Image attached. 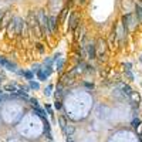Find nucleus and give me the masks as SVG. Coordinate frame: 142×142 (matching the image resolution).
Masks as SVG:
<instances>
[{
    "label": "nucleus",
    "mask_w": 142,
    "mask_h": 142,
    "mask_svg": "<svg viewBox=\"0 0 142 142\" xmlns=\"http://www.w3.org/2000/svg\"><path fill=\"white\" fill-rule=\"evenodd\" d=\"M80 26V17H78V13H71L70 20H68V27L70 30H75Z\"/></svg>",
    "instance_id": "1"
},
{
    "label": "nucleus",
    "mask_w": 142,
    "mask_h": 142,
    "mask_svg": "<svg viewBox=\"0 0 142 142\" xmlns=\"http://www.w3.org/2000/svg\"><path fill=\"white\" fill-rule=\"evenodd\" d=\"M104 51H105V41L102 38L98 40V50H97V56L99 57V60H104Z\"/></svg>",
    "instance_id": "2"
},
{
    "label": "nucleus",
    "mask_w": 142,
    "mask_h": 142,
    "mask_svg": "<svg viewBox=\"0 0 142 142\" xmlns=\"http://www.w3.org/2000/svg\"><path fill=\"white\" fill-rule=\"evenodd\" d=\"M47 26H48V33H53L57 27V22H56V17L53 16H48L47 19Z\"/></svg>",
    "instance_id": "3"
},
{
    "label": "nucleus",
    "mask_w": 142,
    "mask_h": 142,
    "mask_svg": "<svg viewBox=\"0 0 142 142\" xmlns=\"http://www.w3.org/2000/svg\"><path fill=\"white\" fill-rule=\"evenodd\" d=\"M87 51H88V57L90 58H94L97 56V50H95V46L92 43H90L88 46H87Z\"/></svg>",
    "instance_id": "4"
},
{
    "label": "nucleus",
    "mask_w": 142,
    "mask_h": 142,
    "mask_svg": "<svg viewBox=\"0 0 142 142\" xmlns=\"http://www.w3.org/2000/svg\"><path fill=\"white\" fill-rule=\"evenodd\" d=\"M4 90L6 91H9V92H19V88H17L16 85H13V84H7V85H4Z\"/></svg>",
    "instance_id": "5"
},
{
    "label": "nucleus",
    "mask_w": 142,
    "mask_h": 142,
    "mask_svg": "<svg viewBox=\"0 0 142 142\" xmlns=\"http://www.w3.org/2000/svg\"><path fill=\"white\" fill-rule=\"evenodd\" d=\"M20 74H22L24 78H27L29 81H31V80H33V75H34V72H33V71H24V72H20Z\"/></svg>",
    "instance_id": "6"
},
{
    "label": "nucleus",
    "mask_w": 142,
    "mask_h": 142,
    "mask_svg": "<svg viewBox=\"0 0 142 142\" xmlns=\"http://www.w3.org/2000/svg\"><path fill=\"white\" fill-rule=\"evenodd\" d=\"M4 68H6V70H9V71H13V72L16 71V65H14V64H11L10 61H6Z\"/></svg>",
    "instance_id": "7"
},
{
    "label": "nucleus",
    "mask_w": 142,
    "mask_h": 142,
    "mask_svg": "<svg viewBox=\"0 0 142 142\" xmlns=\"http://www.w3.org/2000/svg\"><path fill=\"white\" fill-rule=\"evenodd\" d=\"M36 74H37V77H38L40 81H46L47 80V74L44 71H36Z\"/></svg>",
    "instance_id": "8"
},
{
    "label": "nucleus",
    "mask_w": 142,
    "mask_h": 142,
    "mask_svg": "<svg viewBox=\"0 0 142 142\" xmlns=\"http://www.w3.org/2000/svg\"><path fill=\"white\" fill-rule=\"evenodd\" d=\"M135 13H137L138 22H142V9L139 7V6H137V9H135Z\"/></svg>",
    "instance_id": "9"
},
{
    "label": "nucleus",
    "mask_w": 142,
    "mask_h": 142,
    "mask_svg": "<svg viewBox=\"0 0 142 142\" xmlns=\"http://www.w3.org/2000/svg\"><path fill=\"white\" fill-rule=\"evenodd\" d=\"M34 110H36V112H37L38 115H40V118H41V119H43V121L46 119V117H47V115H46V112H44V111L41 110L40 107H38V108H34Z\"/></svg>",
    "instance_id": "10"
},
{
    "label": "nucleus",
    "mask_w": 142,
    "mask_h": 142,
    "mask_svg": "<svg viewBox=\"0 0 142 142\" xmlns=\"http://www.w3.org/2000/svg\"><path fill=\"white\" fill-rule=\"evenodd\" d=\"M30 88H33V90H38V88H40V84L31 80V81H30Z\"/></svg>",
    "instance_id": "11"
},
{
    "label": "nucleus",
    "mask_w": 142,
    "mask_h": 142,
    "mask_svg": "<svg viewBox=\"0 0 142 142\" xmlns=\"http://www.w3.org/2000/svg\"><path fill=\"white\" fill-rule=\"evenodd\" d=\"M132 126H135V128H138V126H139L141 125V119L139 118H134V119H132Z\"/></svg>",
    "instance_id": "12"
},
{
    "label": "nucleus",
    "mask_w": 142,
    "mask_h": 142,
    "mask_svg": "<svg viewBox=\"0 0 142 142\" xmlns=\"http://www.w3.org/2000/svg\"><path fill=\"white\" fill-rule=\"evenodd\" d=\"M29 101L33 104V107H34V108H38V107H40V104H38V99H36V98H30Z\"/></svg>",
    "instance_id": "13"
},
{
    "label": "nucleus",
    "mask_w": 142,
    "mask_h": 142,
    "mask_svg": "<svg viewBox=\"0 0 142 142\" xmlns=\"http://www.w3.org/2000/svg\"><path fill=\"white\" fill-rule=\"evenodd\" d=\"M51 92H53V85H48L46 90H44V95H51Z\"/></svg>",
    "instance_id": "14"
},
{
    "label": "nucleus",
    "mask_w": 142,
    "mask_h": 142,
    "mask_svg": "<svg viewBox=\"0 0 142 142\" xmlns=\"http://www.w3.org/2000/svg\"><path fill=\"white\" fill-rule=\"evenodd\" d=\"M58 124H60V126H61L63 131H65V126H67V125H65V121L61 117H60V119H58Z\"/></svg>",
    "instance_id": "15"
},
{
    "label": "nucleus",
    "mask_w": 142,
    "mask_h": 142,
    "mask_svg": "<svg viewBox=\"0 0 142 142\" xmlns=\"http://www.w3.org/2000/svg\"><path fill=\"white\" fill-rule=\"evenodd\" d=\"M46 110H47V112L50 114V117H53V115H54V112H53V110H51V105H50V104H47V105H46Z\"/></svg>",
    "instance_id": "16"
},
{
    "label": "nucleus",
    "mask_w": 142,
    "mask_h": 142,
    "mask_svg": "<svg viewBox=\"0 0 142 142\" xmlns=\"http://www.w3.org/2000/svg\"><path fill=\"white\" fill-rule=\"evenodd\" d=\"M125 72H126V75L129 77V80H131V81L134 80V75H132V72H131V71H125Z\"/></svg>",
    "instance_id": "17"
},
{
    "label": "nucleus",
    "mask_w": 142,
    "mask_h": 142,
    "mask_svg": "<svg viewBox=\"0 0 142 142\" xmlns=\"http://www.w3.org/2000/svg\"><path fill=\"white\" fill-rule=\"evenodd\" d=\"M37 47H38V50H40L41 53H43V51H44V47H43V44H37Z\"/></svg>",
    "instance_id": "18"
},
{
    "label": "nucleus",
    "mask_w": 142,
    "mask_h": 142,
    "mask_svg": "<svg viewBox=\"0 0 142 142\" xmlns=\"http://www.w3.org/2000/svg\"><path fill=\"white\" fill-rule=\"evenodd\" d=\"M56 108H57V110H60V108H61V104H60V102H58V101H57V102H56Z\"/></svg>",
    "instance_id": "19"
},
{
    "label": "nucleus",
    "mask_w": 142,
    "mask_h": 142,
    "mask_svg": "<svg viewBox=\"0 0 142 142\" xmlns=\"http://www.w3.org/2000/svg\"><path fill=\"white\" fill-rule=\"evenodd\" d=\"M85 87H88V88H92V87H94V85H92V84H88V83H85Z\"/></svg>",
    "instance_id": "20"
},
{
    "label": "nucleus",
    "mask_w": 142,
    "mask_h": 142,
    "mask_svg": "<svg viewBox=\"0 0 142 142\" xmlns=\"http://www.w3.org/2000/svg\"><path fill=\"white\" fill-rule=\"evenodd\" d=\"M67 142H74V141L71 139V137H67Z\"/></svg>",
    "instance_id": "21"
},
{
    "label": "nucleus",
    "mask_w": 142,
    "mask_h": 142,
    "mask_svg": "<svg viewBox=\"0 0 142 142\" xmlns=\"http://www.w3.org/2000/svg\"><path fill=\"white\" fill-rule=\"evenodd\" d=\"M2 101H3V95L0 94V102H2Z\"/></svg>",
    "instance_id": "22"
},
{
    "label": "nucleus",
    "mask_w": 142,
    "mask_h": 142,
    "mask_svg": "<svg viewBox=\"0 0 142 142\" xmlns=\"http://www.w3.org/2000/svg\"><path fill=\"white\" fill-rule=\"evenodd\" d=\"M139 61H141V63H142V56H141V57H139Z\"/></svg>",
    "instance_id": "23"
},
{
    "label": "nucleus",
    "mask_w": 142,
    "mask_h": 142,
    "mask_svg": "<svg viewBox=\"0 0 142 142\" xmlns=\"http://www.w3.org/2000/svg\"><path fill=\"white\" fill-rule=\"evenodd\" d=\"M0 81H2V78H0Z\"/></svg>",
    "instance_id": "24"
},
{
    "label": "nucleus",
    "mask_w": 142,
    "mask_h": 142,
    "mask_svg": "<svg viewBox=\"0 0 142 142\" xmlns=\"http://www.w3.org/2000/svg\"><path fill=\"white\" fill-rule=\"evenodd\" d=\"M141 142H142V141H141Z\"/></svg>",
    "instance_id": "25"
},
{
    "label": "nucleus",
    "mask_w": 142,
    "mask_h": 142,
    "mask_svg": "<svg viewBox=\"0 0 142 142\" xmlns=\"http://www.w3.org/2000/svg\"><path fill=\"white\" fill-rule=\"evenodd\" d=\"M50 142H51V141H50Z\"/></svg>",
    "instance_id": "26"
}]
</instances>
